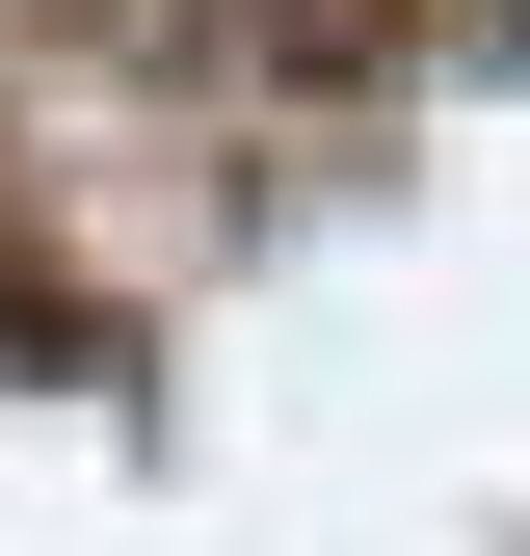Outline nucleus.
Wrapping results in <instances>:
<instances>
[{"instance_id":"f257e3e1","label":"nucleus","mask_w":530,"mask_h":556,"mask_svg":"<svg viewBox=\"0 0 530 556\" xmlns=\"http://www.w3.org/2000/svg\"><path fill=\"white\" fill-rule=\"evenodd\" d=\"M213 27H239V53H292V80H345V53H425L451 0H213Z\"/></svg>"}]
</instances>
